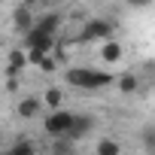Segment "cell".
I'll return each mask as SVG.
<instances>
[{"instance_id": "5b68a950", "label": "cell", "mask_w": 155, "mask_h": 155, "mask_svg": "<svg viewBox=\"0 0 155 155\" xmlns=\"http://www.w3.org/2000/svg\"><path fill=\"white\" fill-rule=\"evenodd\" d=\"M25 43H28V49L31 52H40V55H49L52 52V46H55V37H49V34H40L37 28L25 37Z\"/></svg>"}, {"instance_id": "3957f363", "label": "cell", "mask_w": 155, "mask_h": 155, "mask_svg": "<svg viewBox=\"0 0 155 155\" xmlns=\"http://www.w3.org/2000/svg\"><path fill=\"white\" fill-rule=\"evenodd\" d=\"M12 28L15 31H21L25 37L37 28V15H34V3H18L15 9H12Z\"/></svg>"}, {"instance_id": "30bf717a", "label": "cell", "mask_w": 155, "mask_h": 155, "mask_svg": "<svg viewBox=\"0 0 155 155\" xmlns=\"http://www.w3.org/2000/svg\"><path fill=\"white\" fill-rule=\"evenodd\" d=\"M101 55H104V61L116 64V61L122 58V46H119L116 40H107V43H104V52H101Z\"/></svg>"}, {"instance_id": "277c9868", "label": "cell", "mask_w": 155, "mask_h": 155, "mask_svg": "<svg viewBox=\"0 0 155 155\" xmlns=\"http://www.w3.org/2000/svg\"><path fill=\"white\" fill-rule=\"evenodd\" d=\"M110 34H113V25H110L107 18H91V21H85L79 40H82V43H91V40H107Z\"/></svg>"}, {"instance_id": "6da1fadb", "label": "cell", "mask_w": 155, "mask_h": 155, "mask_svg": "<svg viewBox=\"0 0 155 155\" xmlns=\"http://www.w3.org/2000/svg\"><path fill=\"white\" fill-rule=\"evenodd\" d=\"M67 82H70L73 88H88V91H94V88H107V85L113 82V76L104 73V70H91V67H70V70H67Z\"/></svg>"}, {"instance_id": "52a82bcc", "label": "cell", "mask_w": 155, "mask_h": 155, "mask_svg": "<svg viewBox=\"0 0 155 155\" xmlns=\"http://www.w3.org/2000/svg\"><path fill=\"white\" fill-rule=\"evenodd\" d=\"M58 25H61V15H58V12H46V15L37 18V31H40V34H49V37H55Z\"/></svg>"}, {"instance_id": "9c48e42d", "label": "cell", "mask_w": 155, "mask_h": 155, "mask_svg": "<svg viewBox=\"0 0 155 155\" xmlns=\"http://www.w3.org/2000/svg\"><path fill=\"white\" fill-rule=\"evenodd\" d=\"M25 64H28V55H25L21 49H12V52H9V67H6L9 79H15V73H18V70H21Z\"/></svg>"}, {"instance_id": "ba28073f", "label": "cell", "mask_w": 155, "mask_h": 155, "mask_svg": "<svg viewBox=\"0 0 155 155\" xmlns=\"http://www.w3.org/2000/svg\"><path fill=\"white\" fill-rule=\"evenodd\" d=\"M91 128H94V119H91V116H76V122H73V131L67 134V140H79V137H85Z\"/></svg>"}, {"instance_id": "e0dca14e", "label": "cell", "mask_w": 155, "mask_h": 155, "mask_svg": "<svg viewBox=\"0 0 155 155\" xmlns=\"http://www.w3.org/2000/svg\"><path fill=\"white\" fill-rule=\"evenodd\" d=\"M0 155H12V152H0Z\"/></svg>"}, {"instance_id": "9a60e30c", "label": "cell", "mask_w": 155, "mask_h": 155, "mask_svg": "<svg viewBox=\"0 0 155 155\" xmlns=\"http://www.w3.org/2000/svg\"><path fill=\"white\" fill-rule=\"evenodd\" d=\"M143 143H146V149L155 152V128H146V131H143Z\"/></svg>"}, {"instance_id": "7c38bea8", "label": "cell", "mask_w": 155, "mask_h": 155, "mask_svg": "<svg viewBox=\"0 0 155 155\" xmlns=\"http://www.w3.org/2000/svg\"><path fill=\"white\" fill-rule=\"evenodd\" d=\"M61 101H64V91H61V88H49V91L43 94V104H49L52 110H61Z\"/></svg>"}, {"instance_id": "5bb4252c", "label": "cell", "mask_w": 155, "mask_h": 155, "mask_svg": "<svg viewBox=\"0 0 155 155\" xmlns=\"http://www.w3.org/2000/svg\"><path fill=\"white\" fill-rule=\"evenodd\" d=\"M9 152H12V155H37V152H34V146H31V143H15V146H12V149H9Z\"/></svg>"}, {"instance_id": "8fae6325", "label": "cell", "mask_w": 155, "mask_h": 155, "mask_svg": "<svg viewBox=\"0 0 155 155\" xmlns=\"http://www.w3.org/2000/svg\"><path fill=\"white\" fill-rule=\"evenodd\" d=\"M137 85H140V82H137V73H125L122 79H119V91H122V94L137 91Z\"/></svg>"}, {"instance_id": "2e32d148", "label": "cell", "mask_w": 155, "mask_h": 155, "mask_svg": "<svg viewBox=\"0 0 155 155\" xmlns=\"http://www.w3.org/2000/svg\"><path fill=\"white\" fill-rule=\"evenodd\" d=\"M37 67H40V70H46V73H49V70H55V61H52V58H49V55H46V58H43V61H40V64H37Z\"/></svg>"}, {"instance_id": "8992f818", "label": "cell", "mask_w": 155, "mask_h": 155, "mask_svg": "<svg viewBox=\"0 0 155 155\" xmlns=\"http://www.w3.org/2000/svg\"><path fill=\"white\" fill-rule=\"evenodd\" d=\"M40 110H43V97H37V94L21 97L18 107H15V113H18L21 119H34V116H40Z\"/></svg>"}, {"instance_id": "7a4b0ae2", "label": "cell", "mask_w": 155, "mask_h": 155, "mask_svg": "<svg viewBox=\"0 0 155 155\" xmlns=\"http://www.w3.org/2000/svg\"><path fill=\"white\" fill-rule=\"evenodd\" d=\"M73 122H76V116L73 113H67V110H55V113H49L46 116V122H43V128L52 134V137H67L70 131H73Z\"/></svg>"}, {"instance_id": "4fadbf2b", "label": "cell", "mask_w": 155, "mask_h": 155, "mask_svg": "<svg viewBox=\"0 0 155 155\" xmlns=\"http://www.w3.org/2000/svg\"><path fill=\"white\" fill-rule=\"evenodd\" d=\"M122 152V146L116 143V140H110V137H104L101 143H97V155H119Z\"/></svg>"}]
</instances>
